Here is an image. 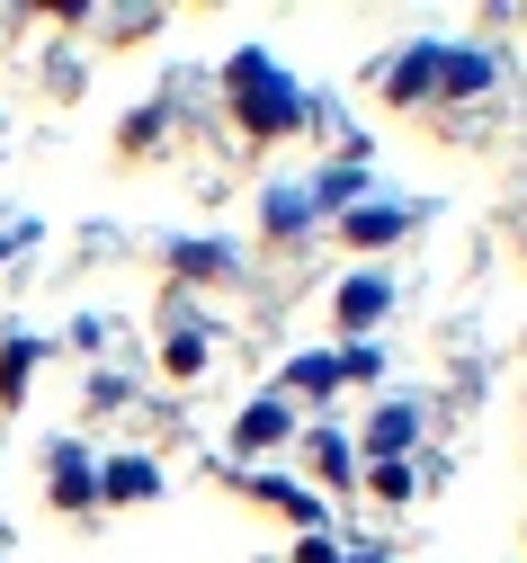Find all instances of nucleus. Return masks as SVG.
I'll use <instances>...</instances> for the list:
<instances>
[{
	"mask_svg": "<svg viewBox=\"0 0 527 563\" xmlns=\"http://www.w3.org/2000/svg\"><path fill=\"white\" fill-rule=\"evenodd\" d=\"M242 492H251V501H277L286 519H305V537L322 528V492H305V483H286V474H242Z\"/></svg>",
	"mask_w": 527,
	"mask_h": 563,
	"instance_id": "obj_12",
	"label": "nucleus"
},
{
	"mask_svg": "<svg viewBox=\"0 0 527 563\" xmlns=\"http://www.w3.org/2000/svg\"><path fill=\"white\" fill-rule=\"evenodd\" d=\"M223 90H233V125L242 134H305V90L286 81V63L268 45H242L223 63Z\"/></svg>",
	"mask_w": 527,
	"mask_h": 563,
	"instance_id": "obj_1",
	"label": "nucleus"
},
{
	"mask_svg": "<svg viewBox=\"0 0 527 563\" xmlns=\"http://www.w3.org/2000/svg\"><path fill=\"white\" fill-rule=\"evenodd\" d=\"M420 483H429V465H411V456H385V465H366V492H375L385 510H403Z\"/></svg>",
	"mask_w": 527,
	"mask_h": 563,
	"instance_id": "obj_17",
	"label": "nucleus"
},
{
	"mask_svg": "<svg viewBox=\"0 0 527 563\" xmlns=\"http://www.w3.org/2000/svg\"><path fill=\"white\" fill-rule=\"evenodd\" d=\"M385 313H394V277H385V268H349V277H340V296H331V322L358 340V331H375Z\"/></svg>",
	"mask_w": 527,
	"mask_h": 563,
	"instance_id": "obj_2",
	"label": "nucleus"
},
{
	"mask_svg": "<svg viewBox=\"0 0 527 563\" xmlns=\"http://www.w3.org/2000/svg\"><path fill=\"white\" fill-rule=\"evenodd\" d=\"M340 376L375 385V376H385V349H375V340H349V349H340Z\"/></svg>",
	"mask_w": 527,
	"mask_h": 563,
	"instance_id": "obj_19",
	"label": "nucleus"
},
{
	"mask_svg": "<svg viewBox=\"0 0 527 563\" xmlns=\"http://www.w3.org/2000/svg\"><path fill=\"white\" fill-rule=\"evenodd\" d=\"M36 358H45V340H36V331H10V349H0V402H19V394H28Z\"/></svg>",
	"mask_w": 527,
	"mask_h": 563,
	"instance_id": "obj_18",
	"label": "nucleus"
},
{
	"mask_svg": "<svg viewBox=\"0 0 527 563\" xmlns=\"http://www.w3.org/2000/svg\"><path fill=\"white\" fill-rule=\"evenodd\" d=\"M411 224H420L411 197H394V206H349V216H340V242H349V251H385V242H403Z\"/></svg>",
	"mask_w": 527,
	"mask_h": 563,
	"instance_id": "obj_4",
	"label": "nucleus"
},
{
	"mask_svg": "<svg viewBox=\"0 0 527 563\" xmlns=\"http://www.w3.org/2000/svg\"><path fill=\"white\" fill-rule=\"evenodd\" d=\"M206 358H215V322H171V349H162V367L171 376H206Z\"/></svg>",
	"mask_w": 527,
	"mask_h": 563,
	"instance_id": "obj_15",
	"label": "nucleus"
},
{
	"mask_svg": "<svg viewBox=\"0 0 527 563\" xmlns=\"http://www.w3.org/2000/svg\"><path fill=\"white\" fill-rule=\"evenodd\" d=\"M438 63H447V45H403V54L385 63V99H394V108L438 99Z\"/></svg>",
	"mask_w": 527,
	"mask_h": 563,
	"instance_id": "obj_6",
	"label": "nucleus"
},
{
	"mask_svg": "<svg viewBox=\"0 0 527 563\" xmlns=\"http://www.w3.org/2000/svg\"><path fill=\"white\" fill-rule=\"evenodd\" d=\"M322 216H314V188L305 179H268V197H260V233L268 242H305Z\"/></svg>",
	"mask_w": 527,
	"mask_h": 563,
	"instance_id": "obj_3",
	"label": "nucleus"
},
{
	"mask_svg": "<svg viewBox=\"0 0 527 563\" xmlns=\"http://www.w3.org/2000/svg\"><path fill=\"white\" fill-rule=\"evenodd\" d=\"M403 448H420V402H385L366 420V456L385 465V456H403Z\"/></svg>",
	"mask_w": 527,
	"mask_h": 563,
	"instance_id": "obj_11",
	"label": "nucleus"
},
{
	"mask_svg": "<svg viewBox=\"0 0 527 563\" xmlns=\"http://www.w3.org/2000/svg\"><path fill=\"white\" fill-rule=\"evenodd\" d=\"M305 465H314L331 492H349V483H358V448H349L340 430H305Z\"/></svg>",
	"mask_w": 527,
	"mask_h": 563,
	"instance_id": "obj_14",
	"label": "nucleus"
},
{
	"mask_svg": "<svg viewBox=\"0 0 527 563\" xmlns=\"http://www.w3.org/2000/svg\"><path fill=\"white\" fill-rule=\"evenodd\" d=\"M492 81H501V54H492V45H447L438 99H474V90H492Z\"/></svg>",
	"mask_w": 527,
	"mask_h": 563,
	"instance_id": "obj_8",
	"label": "nucleus"
},
{
	"mask_svg": "<svg viewBox=\"0 0 527 563\" xmlns=\"http://www.w3.org/2000/svg\"><path fill=\"white\" fill-rule=\"evenodd\" d=\"M295 563H340V545H331V537H322V528H314V537H305V545H295Z\"/></svg>",
	"mask_w": 527,
	"mask_h": 563,
	"instance_id": "obj_20",
	"label": "nucleus"
},
{
	"mask_svg": "<svg viewBox=\"0 0 527 563\" xmlns=\"http://www.w3.org/2000/svg\"><path fill=\"white\" fill-rule=\"evenodd\" d=\"M286 439H295V402H286V394L242 402V420H233V448H242V456H268V448H286Z\"/></svg>",
	"mask_w": 527,
	"mask_h": 563,
	"instance_id": "obj_5",
	"label": "nucleus"
},
{
	"mask_svg": "<svg viewBox=\"0 0 527 563\" xmlns=\"http://www.w3.org/2000/svg\"><path fill=\"white\" fill-rule=\"evenodd\" d=\"M171 268H179V277H233V268H242V251L206 233V242H171Z\"/></svg>",
	"mask_w": 527,
	"mask_h": 563,
	"instance_id": "obj_16",
	"label": "nucleus"
},
{
	"mask_svg": "<svg viewBox=\"0 0 527 563\" xmlns=\"http://www.w3.org/2000/svg\"><path fill=\"white\" fill-rule=\"evenodd\" d=\"M277 394H286V402H331V394H340V349H305V358L277 376Z\"/></svg>",
	"mask_w": 527,
	"mask_h": 563,
	"instance_id": "obj_9",
	"label": "nucleus"
},
{
	"mask_svg": "<svg viewBox=\"0 0 527 563\" xmlns=\"http://www.w3.org/2000/svg\"><path fill=\"white\" fill-rule=\"evenodd\" d=\"M45 474H54V510H99V456H90V448L63 439V448L45 456Z\"/></svg>",
	"mask_w": 527,
	"mask_h": 563,
	"instance_id": "obj_7",
	"label": "nucleus"
},
{
	"mask_svg": "<svg viewBox=\"0 0 527 563\" xmlns=\"http://www.w3.org/2000/svg\"><path fill=\"white\" fill-rule=\"evenodd\" d=\"M340 563H385V545H349V554H340Z\"/></svg>",
	"mask_w": 527,
	"mask_h": 563,
	"instance_id": "obj_21",
	"label": "nucleus"
},
{
	"mask_svg": "<svg viewBox=\"0 0 527 563\" xmlns=\"http://www.w3.org/2000/svg\"><path fill=\"white\" fill-rule=\"evenodd\" d=\"M305 188H314V216H331V224H340L349 206L366 197V162H331V170H322V179H305Z\"/></svg>",
	"mask_w": 527,
	"mask_h": 563,
	"instance_id": "obj_13",
	"label": "nucleus"
},
{
	"mask_svg": "<svg viewBox=\"0 0 527 563\" xmlns=\"http://www.w3.org/2000/svg\"><path fill=\"white\" fill-rule=\"evenodd\" d=\"M99 501H162V465L153 456H108L99 465Z\"/></svg>",
	"mask_w": 527,
	"mask_h": 563,
	"instance_id": "obj_10",
	"label": "nucleus"
}]
</instances>
